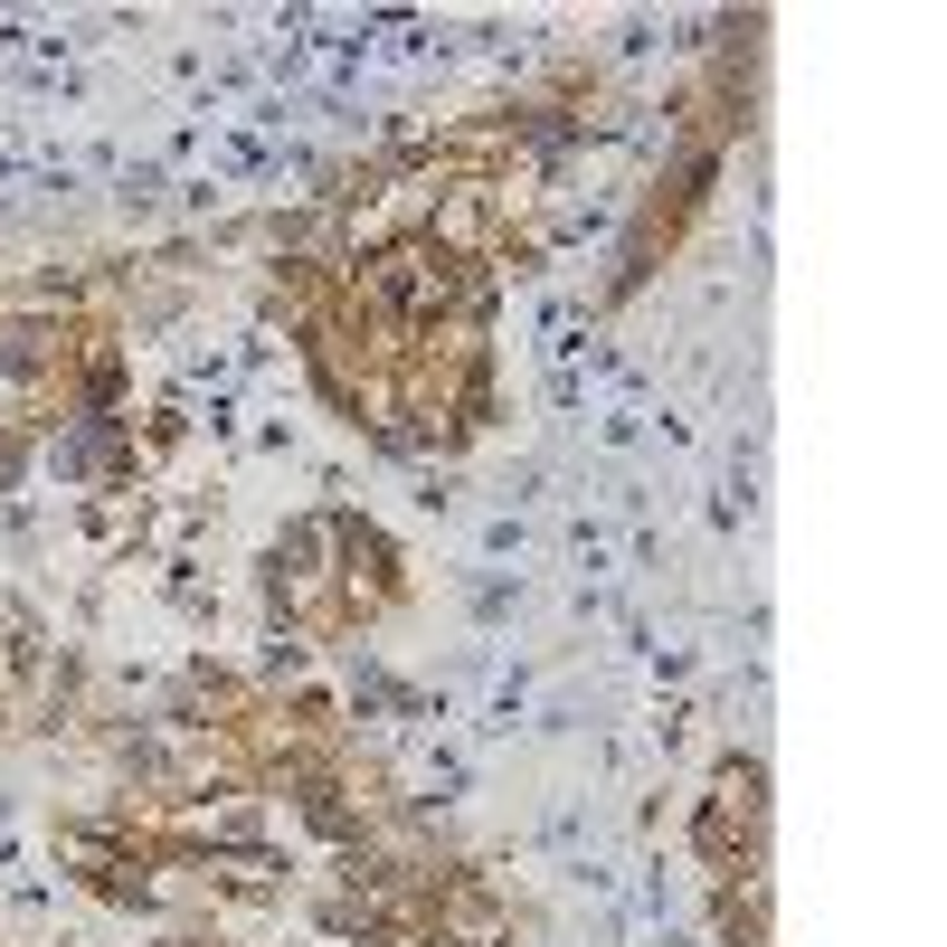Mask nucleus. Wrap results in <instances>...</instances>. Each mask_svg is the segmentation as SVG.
<instances>
[{"instance_id": "obj_2", "label": "nucleus", "mask_w": 947, "mask_h": 947, "mask_svg": "<svg viewBox=\"0 0 947 947\" xmlns=\"http://www.w3.org/2000/svg\"><path fill=\"white\" fill-rule=\"evenodd\" d=\"M484 549H492V559H511V549H521V521H511V511H502V521H484Z\"/></svg>"}, {"instance_id": "obj_1", "label": "nucleus", "mask_w": 947, "mask_h": 947, "mask_svg": "<svg viewBox=\"0 0 947 947\" xmlns=\"http://www.w3.org/2000/svg\"><path fill=\"white\" fill-rule=\"evenodd\" d=\"M511 606H521V578H484V587H473V616H484V625H502Z\"/></svg>"}]
</instances>
